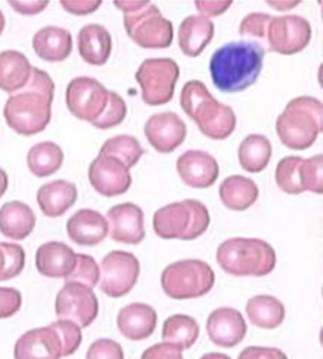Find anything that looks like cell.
Here are the masks:
<instances>
[{
    "label": "cell",
    "instance_id": "1",
    "mask_svg": "<svg viewBox=\"0 0 323 359\" xmlns=\"http://www.w3.org/2000/svg\"><path fill=\"white\" fill-rule=\"evenodd\" d=\"M55 82L45 71L32 67L26 85L8 98L4 115L6 124L20 135H36L49 126Z\"/></svg>",
    "mask_w": 323,
    "mask_h": 359
},
{
    "label": "cell",
    "instance_id": "2",
    "mask_svg": "<svg viewBox=\"0 0 323 359\" xmlns=\"http://www.w3.org/2000/svg\"><path fill=\"white\" fill-rule=\"evenodd\" d=\"M264 53V48L254 41H233L223 45L210 57L214 86L224 94L246 91L261 74Z\"/></svg>",
    "mask_w": 323,
    "mask_h": 359
},
{
    "label": "cell",
    "instance_id": "3",
    "mask_svg": "<svg viewBox=\"0 0 323 359\" xmlns=\"http://www.w3.org/2000/svg\"><path fill=\"white\" fill-rule=\"evenodd\" d=\"M180 105L201 134L212 140H226L236 130L238 118L233 108L219 102L201 81L191 79L183 86Z\"/></svg>",
    "mask_w": 323,
    "mask_h": 359
},
{
    "label": "cell",
    "instance_id": "4",
    "mask_svg": "<svg viewBox=\"0 0 323 359\" xmlns=\"http://www.w3.org/2000/svg\"><path fill=\"white\" fill-rule=\"evenodd\" d=\"M216 259L223 272L238 278L268 276L275 271L277 262L273 246L261 238L250 237H233L223 242Z\"/></svg>",
    "mask_w": 323,
    "mask_h": 359
},
{
    "label": "cell",
    "instance_id": "5",
    "mask_svg": "<svg viewBox=\"0 0 323 359\" xmlns=\"http://www.w3.org/2000/svg\"><path fill=\"white\" fill-rule=\"evenodd\" d=\"M323 131V104L313 97H296L276 119V133L282 144L302 151L312 147Z\"/></svg>",
    "mask_w": 323,
    "mask_h": 359
},
{
    "label": "cell",
    "instance_id": "6",
    "mask_svg": "<svg viewBox=\"0 0 323 359\" xmlns=\"http://www.w3.org/2000/svg\"><path fill=\"white\" fill-rule=\"evenodd\" d=\"M114 5L124 12L127 35L144 49H167L174 39L172 23L150 2L115 0Z\"/></svg>",
    "mask_w": 323,
    "mask_h": 359
},
{
    "label": "cell",
    "instance_id": "7",
    "mask_svg": "<svg viewBox=\"0 0 323 359\" xmlns=\"http://www.w3.org/2000/svg\"><path fill=\"white\" fill-rule=\"evenodd\" d=\"M209 226V208L193 198L167 204L158 208L153 217L156 234L165 241H194L207 231Z\"/></svg>",
    "mask_w": 323,
    "mask_h": 359
},
{
    "label": "cell",
    "instance_id": "8",
    "mask_svg": "<svg viewBox=\"0 0 323 359\" xmlns=\"http://www.w3.org/2000/svg\"><path fill=\"white\" fill-rule=\"evenodd\" d=\"M216 283L212 266L198 259H184L168 264L161 273V287L164 293L175 299H197L207 294Z\"/></svg>",
    "mask_w": 323,
    "mask_h": 359
},
{
    "label": "cell",
    "instance_id": "9",
    "mask_svg": "<svg viewBox=\"0 0 323 359\" xmlns=\"http://www.w3.org/2000/svg\"><path fill=\"white\" fill-rule=\"evenodd\" d=\"M180 78V67L171 57H149L139 65L135 79L141 86L142 101L150 107L168 104Z\"/></svg>",
    "mask_w": 323,
    "mask_h": 359
},
{
    "label": "cell",
    "instance_id": "10",
    "mask_svg": "<svg viewBox=\"0 0 323 359\" xmlns=\"http://www.w3.org/2000/svg\"><path fill=\"white\" fill-rule=\"evenodd\" d=\"M139 260L134 253L112 250L101 262L99 289L109 297H123L137 285Z\"/></svg>",
    "mask_w": 323,
    "mask_h": 359
},
{
    "label": "cell",
    "instance_id": "11",
    "mask_svg": "<svg viewBox=\"0 0 323 359\" xmlns=\"http://www.w3.org/2000/svg\"><path fill=\"white\" fill-rule=\"evenodd\" d=\"M108 89L95 78L78 76L67 86V107L69 112L86 123H95L108 105Z\"/></svg>",
    "mask_w": 323,
    "mask_h": 359
},
{
    "label": "cell",
    "instance_id": "12",
    "mask_svg": "<svg viewBox=\"0 0 323 359\" xmlns=\"http://www.w3.org/2000/svg\"><path fill=\"white\" fill-rule=\"evenodd\" d=\"M99 304L94 289L81 283H65L57 292L55 313L57 319H67L81 329L90 326L98 316Z\"/></svg>",
    "mask_w": 323,
    "mask_h": 359
},
{
    "label": "cell",
    "instance_id": "13",
    "mask_svg": "<svg viewBox=\"0 0 323 359\" xmlns=\"http://www.w3.org/2000/svg\"><path fill=\"white\" fill-rule=\"evenodd\" d=\"M312 39V26L299 15L272 18L266 42L269 49L280 55H295L306 49Z\"/></svg>",
    "mask_w": 323,
    "mask_h": 359
},
{
    "label": "cell",
    "instance_id": "14",
    "mask_svg": "<svg viewBox=\"0 0 323 359\" xmlns=\"http://www.w3.org/2000/svg\"><path fill=\"white\" fill-rule=\"evenodd\" d=\"M88 178L95 191L104 197L125 194L132 184L130 170L120 160L106 154H98L91 163Z\"/></svg>",
    "mask_w": 323,
    "mask_h": 359
},
{
    "label": "cell",
    "instance_id": "15",
    "mask_svg": "<svg viewBox=\"0 0 323 359\" xmlns=\"http://www.w3.org/2000/svg\"><path fill=\"white\" fill-rule=\"evenodd\" d=\"M144 134L156 151L170 154L184 142L187 127L175 112H160L146 119Z\"/></svg>",
    "mask_w": 323,
    "mask_h": 359
},
{
    "label": "cell",
    "instance_id": "16",
    "mask_svg": "<svg viewBox=\"0 0 323 359\" xmlns=\"http://www.w3.org/2000/svg\"><path fill=\"white\" fill-rule=\"evenodd\" d=\"M108 234L116 243L139 245L145 238L144 212L134 203H121L109 208L106 215Z\"/></svg>",
    "mask_w": 323,
    "mask_h": 359
},
{
    "label": "cell",
    "instance_id": "17",
    "mask_svg": "<svg viewBox=\"0 0 323 359\" xmlns=\"http://www.w3.org/2000/svg\"><path fill=\"white\" fill-rule=\"evenodd\" d=\"M13 356L15 359H61L64 345L52 325L35 327L16 341Z\"/></svg>",
    "mask_w": 323,
    "mask_h": 359
},
{
    "label": "cell",
    "instance_id": "18",
    "mask_svg": "<svg viewBox=\"0 0 323 359\" xmlns=\"http://www.w3.org/2000/svg\"><path fill=\"white\" fill-rule=\"evenodd\" d=\"M177 172L183 183L191 189H209L219 178L217 160L201 149H188L177 160Z\"/></svg>",
    "mask_w": 323,
    "mask_h": 359
},
{
    "label": "cell",
    "instance_id": "19",
    "mask_svg": "<svg viewBox=\"0 0 323 359\" xmlns=\"http://www.w3.org/2000/svg\"><path fill=\"white\" fill-rule=\"evenodd\" d=\"M210 341L220 348L238 346L247 334V325L243 315L234 308L214 309L205 323Z\"/></svg>",
    "mask_w": 323,
    "mask_h": 359
},
{
    "label": "cell",
    "instance_id": "20",
    "mask_svg": "<svg viewBox=\"0 0 323 359\" xmlns=\"http://www.w3.org/2000/svg\"><path fill=\"white\" fill-rule=\"evenodd\" d=\"M67 231L75 245L92 248L105 241L109 227L106 219L99 212L81 208L67 222Z\"/></svg>",
    "mask_w": 323,
    "mask_h": 359
},
{
    "label": "cell",
    "instance_id": "21",
    "mask_svg": "<svg viewBox=\"0 0 323 359\" xmlns=\"http://www.w3.org/2000/svg\"><path fill=\"white\" fill-rule=\"evenodd\" d=\"M158 316L153 306L146 304H130L116 316V326L123 337L130 341L150 338L157 327Z\"/></svg>",
    "mask_w": 323,
    "mask_h": 359
},
{
    "label": "cell",
    "instance_id": "22",
    "mask_svg": "<svg viewBox=\"0 0 323 359\" xmlns=\"http://www.w3.org/2000/svg\"><path fill=\"white\" fill-rule=\"evenodd\" d=\"M36 269L49 279H65L74 271L76 253L62 242H48L36 250Z\"/></svg>",
    "mask_w": 323,
    "mask_h": 359
},
{
    "label": "cell",
    "instance_id": "23",
    "mask_svg": "<svg viewBox=\"0 0 323 359\" xmlns=\"http://www.w3.org/2000/svg\"><path fill=\"white\" fill-rule=\"evenodd\" d=\"M35 53L46 62H64L72 53L74 42L69 31L60 26H45L34 35Z\"/></svg>",
    "mask_w": 323,
    "mask_h": 359
},
{
    "label": "cell",
    "instance_id": "24",
    "mask_svg": "<svg viewBox=\"0 0 323 359\" xmlns=\"http://www.w3.org/2000/svg\"><path fill=\"white\" fill-rule=\"evenodd\" d=\"M78 49L86 64L95 67L105 65L112 52L111 34L102 25H86L78 34Z\"/></svg>",
    "mask_w": 323,
    "mask_h": 359
},
{
    "label": "cell",
    "instance_id": "25",
    "mask_svg": "<svg viewBox=\"0 0 323 359\" xmlns=\"http://www.w3.org/2000/svg\"><path fill=\"white\" fill-rule=\"evenodd\" d=\"M78 189L67 180H55L43 184L36 194L41 212L46 217H61L76 203Z\"/></svg>",
    "mask_w": 323,
    "mask_h": 359
},
{
    "label": "cell",
    "instance_id": "26",
    "mask_svg": "<svg viewBox=\"0 0 323 359\" xmlns=\"http://www.w3.org/2000/svg\"><path fill=\"white\" fill-rule=\"evenodd\" d=\"M36 226V216L26 203L9 201L0 207V233L12 241H25Z\"/></svg>",
    "mask_w": 323,
    "mask_h": 359
},
{
    "label": "cell",
    "instance_id": "27",
    "mask_svg": "<svg viewBox=\"0 0 323 359\" xmlns=\"http://www.w3.org/2000/svg\"><path fill=\"white\" fill-rule=\"evenodd\" d=\"M214 36V23L204 16L186 18L179 29V45L184 55L195 57L202 53Z\"/></svg>",
    "mask_w": 323,
    "mask_h": 359
},
{
    "label": "cell",
    "instance_id": "28",
    "mask_svg": "<svg viewBox=\"0 0 323 359\" xmlns=\"http://www.w3.org/2000/svg\"><path fill=\"white\" fill-rule=\"evenodd\" d=\"M221 203L233 212H245L259 198V187L249 177L230 175L219 189Z\"/></svg>",
    "mask_w": 323,
    "mask_h": 359
},
{
    "label": "cell",
    "instance_id": "29",
    "mask_svg": "<svg viewBox=\"0 0 323 359\" xmlns=\"http://www.w3.org/2000/svg\"><path fill=\"white\" fill-rule=\"evenodd\" d=\"M32 72L29 59L19 50L0 52V89L13 94L22 89Z\"/></svg>",
    "mask_w": 323,
    "mask_h": 359
},
{
    "label": "cell",
    "instance_id": "30",
    "mask_svg": "<svg viewBox=\"0 0 323 359\" xmlns=\"http://www.w3.org/2000/svg\"><path fill=\"white\" fill-rule=\"evenodd\" d=\"M246 315L256 327L276 329L283 323L286 309L277 297L270 294H257L247 301Z\"/></svg>",
    "mask_w": 323,
    "mask_h": 359
},
{
    "label": "cell",
    "instance_id": "31",
    "mask_svg": "<svg viewBox=\"0 0 323 359\" xmlns=\"http://www.w3.org/2000/svg\"><path fill=\"white\" fill-rule=\"evenodd\" d=\"M239 163L247 172H261L272 158V142L261 134L247 135L239 145Z\"/></svg>",
    "mask_w": 323,
    "mask_h": 359
},
{
    "label": "cell",
    "instance_id": "32",
    "mask_svg": "<svg viewBox=\"0 0 323 359\" xmlns=\"http://www.w3.org/2000/svg\"><path fill=\"white\" fill-rule=\"evenodd\" d=\"M27 167L38 178H45L55 174L64 164L62 148L52 142L43 141L35 144L27 153Z\"/></svg>",
    "mask_w": 323,
    "mask_h": 359
},
{
    "label": "cell",
    "instance_id": "33",
    "mask_svg": "<svg viewBox=\"0 0 323 359\" xmlns=\"http://www.w3.org/2000/svg\"><path fill=\"white\" fill-rule=\"evenodd\" d=\"M200 337L197 320L188 315L177 313L165 319L163 325V341L181 351L190 349Z\"/></svg>",
    "mask_w": 323,
    "mask_h": 359
},
{
    "label": "cell",
    "instance_id": "34",
    "mask_svg": "<svg viewBox=\"0 0 323 359\" xmlns=\"http://www.w3.org/2000/svg\"><path fill=\"white\" fill-rule=\"evenodd\" d=\"M99 154L115 157L130 170L137 165L139 158L145 154V149L135 137L123 134L108 138L101 147Z\"/></svg>",
    "mask_w": 323,
    "mask_h": 359
},
{
    "label": "cell",
    "instance_id": "35",
    "mask_svg": "<svg viewBox=\"0 0 323 359\" xmlns=\"http://www.w3.org/2000/svg\"><path fill=\"white\" fill-rule=\"evenodd\" d=\"M305 158L298 156H289L279 161L276 171H275V180L277 187L286 193V194H302V180H301V167Z\"/></svg>",
    "mask_w": 323,
    "mask_h": 359
},
{
    "label": "cell",
    "instance_id": "36",
    "mask_svg": "<svg viewBox=\"0 0 323 359\" xmlns=\"http://www.w3.org/2000/svg\"><path fill=\"white\" fill-rule=\"evenodd\" d=\"M26 263V255L20 245L0 242V282L19 276Z\"/></svg>",
    "mask_w": 323,
    "mask_h": 359
},
{
    "label": "cell",
    "instance_id": "37",
    "mask_svg": "<svg viewBox=\"0 0 323 359\" xmlns=\"http://www.w3.org/2000/svg\"><path fill=\"white\" fill-rule=\"evenodd\" d=\"M99 266L97 260L90 256V255H83V253H76V263L74 271L69 273V276L65 278V283H81L83 286H88L94 289L98 282H99Z\"/></svg>",
    "mask_w": 323,
    "mask_h": 359
},
{
    "label": "cell",
    "instance_id": "38",
    "mask_svg": "<svg viewBox=\"0 0 323 359\" xmlns=\"http://www.w3.org/2000/svg\"><path fill=\"white\" fill-rule=\"evenodd\" d=\"M127 112H128V108L123 97L114 91H109L108 105L104 114L97 119L95 123H92V126L98 130H111L114 127H118L125 119Z\"/></svg>",
    "mask_w": 323,
    "mask_h": 359
},
{
    "label": "cell",
    "instance_id": "39",
    "mask_svg": "<svg viewBox=\"0 0 323 359\" xmlns=\"http://www.w3.org/2000/svg\"><path fill=\"white\" fill-rule=\"evenodd\" d=\"M323 157L320 154L305 158L301 167V180L303 191L316 194L323 193Z\"/></svg>",
    "mask_w": 323,
    "mask_h": 359
},
{
    "label": "cell",
    "instance_id": "40",
    "mask_svg": "<svg viewBox=\"0 0 323 359\" xmlns=\"http://www.w3.org/2000/svg\"><path fill=\"white\" fill-rule=\"evenodd\" d=\"M273 16L269 13H249L239 26V34L245 38V41H266L268 27Z\"/></svg>",
    "mask_w": 323,
    "mask_h": 359
},
{
    "label": "cell",
    "instance_id": "41",
    "mask_svg": "<svg viewBox=\"0 0 323 359\" xmlns=\"http://www.w3.org/2000/svg\"><path fill=\"white\" fill-rule=\"evenodd\" d=\"M50 325L56 329L57 334L61 337V341L64 345V358L74 355L82 344L81 327L76 323L67 319H57Z\"/></svg>",
    "mask_w": 323,
    "mask_h": 359
},
{
    "label": "cell",
    "instance_id": "42",
    "mask_svg": "<svg viewBox=\"0 0 323 359\" xmlns=\"http://www.w3.org/2000/svg\"><path fill=\"white\" fill-rule=\"evenodd\" d=\"M86 359H125V355L121 344L114 339L101 338L88 348Z\"/></svg>",
    "mask_w": 323,
    "mask_h": 359
},
{
    "label": "cell",
    "instance_id": "43",
    "mask_svg": "<svg viewBox=\"0 0 323 359\" xmlns=\"http://www.w3.org/2000/svg\"><path fill=\"white\" fill-rule=\"evenodd\" d=\"M22 308V293L15 287H0V319L16 315Z\"/></svg>",
    "mask_w": 323,
    "mask_h": 359
},
{
    "label": "cell",
    "instance_id": "44",
    "mask_svg": "<svg viewBox=\"0 0 323 359\" xmlns=\"http://www.w3.org/2000/svg\"><path fill=\"white\" fill-rule=\"evenodd\" d=\"M141 359H184L183 351L167 342H160L145 349Z\"/></svg>",
    "mask_w": 323,
    "mask_h": 359
},
{
    "label": "cell",
    "instance_id": "45",
    "mask_svg": "<svg viewBox=\"0 0 323 359\" xmlns=\"http://www.w3.org/2000/svg\"><path fill=\"white\" fill-rule=\"evenodd\" d=\"M194 5L197 11L201 13L200 16L210 19L226 13L233 5V2L231 0H195Z\"/></svg>",
    "mask_w": 323,
    "mask_h": 359
},
{
    "label": "cell",
    "instance_id": "46",
    "mask_svg": "<svg viewBox=\"0 0 323 359\" xmlns=\"http://www.w3.org/2000/svg\"><path fill=\"white\" fill-rule=\"evenodd\" d=\"M238 359H289L287 355L279 348L269 346H247Z\"/></svg>",
    "mask_w": 323,
    "mask_h": 359
},
{
    "label": "cell",
    "instance_id": "47",
    "mask_svg": "<svg viewBox=\"0 0 323 359\" xmlns=\"http://www.w3.org/2000/svg\"><path fill=\"white\" fill-rule=\"evenodd\" d=\"M61 5L75 16H85L98 11L102 2L101 0H61Z\"/></svg>",
    "mask_w": 323,
    "mask_h": 359
},
{
    "label": "cell",
    "instance_id": "48",
    "mask_svg": "<svg viewBox=\"0 0 323 359\" xmlns=\"http://www.w3.org/2000/svg\"><path fill=\"white\" fill-rule=\"evenodd\" d=\"M9 5L20 15L25 16H32L43 12L49 2L48 0H29V2H18V0H11Z\"/></svg>",
    "mask_w": 323,
    "mask_h": 359
},
{
    "label": "cell",
    "instance_id": "49",
    "mask_svg": "<svg viewBox=\"0 0 323 359\" xmlns=\"http://www.w3.org/2000/svg\"><path fill=\"white\" fill-rule=\"evenodd\" d=\"M9 186V178L4 168H0V198H2L8 190Z\"/></svg>",
    "mask_w": 323,
    "mask_h": 359
},
{
    "label": "cell",
    "instance_id": "50",
    "mask_svg": "<svg viewBox=\"0 0 323 359\" xmlns=\"http://www.w3.org/2000/svg\"><path fill=\"white\" fill-rule=\"evenodd\" d=\"M269 5H270L273 9L284 11V9H293V8H296V5H299V2H269Z\"/></svg>",
    "mask_w": 323,
    "mask_h": 359
},
{
    "label": "cell",
    "instance_id": "51",
    "mask_svg": "<svg viewBox=\"0 0 323 359\" xmlns=\"http://www.w3.org/2000/svg\"><path fill=\"white\" fill-rule=\"evenodd\" d=\"M200 359H231V358L221 352H209V353H204Z\"/></svg>",
    "mask_w": 323,
    "mask_h": 359
},
{
    "label": "cell",
    "instance_id": "52",
    "mask_svg": "<svg viewBox=\"0 0 323 359\" xmlns=\"http://www.w3.org/2000/svg\"><path fill=\"white\" fill-rule=\"evenodd\" d=\"M5 25H6L5 16H4L2 11H0V35H2V34H4V31H5Z\"/></svg>",
    "mask_w": 323,
    "mask_h": 359
}]
</instances>
